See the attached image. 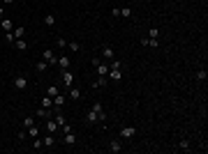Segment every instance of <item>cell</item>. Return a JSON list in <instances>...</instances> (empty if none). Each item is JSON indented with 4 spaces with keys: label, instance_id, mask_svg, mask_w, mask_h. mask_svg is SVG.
I'll list each match as a JSON object with an SVG mask.
<instances>
[{
    "label": "cell",
    "instance_id": "obj_13",
    "mask_svg": "<svg viewBox=\"0 0 208 154\" xmlns=\"http://www.w3.org/2000/svg\"><path fill=\"white\" fill-rule=\"evenodd\" d=\"M37 117H39V120H49V117H51V108H44V106H42V108L37 110Z\"/></svg>",
    "mask_w": 208,
    "mask_h": 154
},
{
    "label": "cell",
    "instance_id": "obj_31",
    "mask_svg": "<svg viewBox=\"0 0 208 154\" xmlns=\"http://www.w3.org/2000/svg\"><path fill=\"white\" fill-rule=\"evenodd\" d=\"M120 16H125V19H129V16H132V9H129V7H123V9H120Z\"/></svg>",
    "mask_w": 208,
    "mask_h": 154
},
{
    "label": "cell",
    "instance_id": "obj_2",
    "mask_svg": "<svg viewBox=\"0 0 208 154\" xmlns=\"http://www.w3.org/2000/svg\"><path fill=\"white\" fill-rule=\"evenodd\" d=\"M42 60H44L49 67H53V64H58V58H56V53H53L51 49H44L42 51Z\"/></svg>",
    "mask_w": 208,
    "mask_h": 154
},
{
    "label": "cell",
    "instance_id": "obj_37",
    "mask_svg": "<svg viewBox=\"0 0 208 154\" xmlns=\"http://www.w3.org/2000/svg\"><path fill=\"white\" fill-rule=\"evenodd\" d=\"M3 14H5V7H3V5H0V19H3Z\"/></svg>",
    "mask_w": 208,
    "mask_h": 154
},
{
    "label": "cell",
    "instance_id": "obj_36",
    "mask_svg": "<svg viewBox=\"0 0 208 154\" xmlns=\"http://www.w3.org/2000/svg\"><path fill=\"white\" fill-rule=\"evenodd\" d=\"M33 147H37V150H39V147H44V143H42V138H39V136H37V138H35V143H33Z\"/></svg>",
    "mask_w": 208,
    "mask_h": 154
},
{
    "label": "cell",
    "instance_id": "obj_32",
    "mask_svg": "<svg viewBox=\"0 0 208 154\" xmlns=\"http://www.w3.org/2000/svg\"><path fill=\"white\" fill-rule=\"evenodd\" d=\"M148 37H150V39H157V37H160V30H157V28H150V32H148Z\"/></svg>",
    "mask_w": 208,
    "mask_h": 154
},
{
    "label": "cell",
    "instance_id": "obj_27",
    "mask_svg": "<svg viewBox=\"0 0 208 154\" xmlns=\"http://www.w3.org/2000/svg\"><path fill=\"white\" fill-rule=\"evenodd\" d=\"M178 147H180L183 152H190V150H192V147H190V140H180V143H178Z\"/></svg>",
    "mask_w": 208,
    "mask_h": 154
},
{
    "label": "cell",
    "instance_id": "obj_17",
    "mask_svg": "<svg viewBox=\"0 0 208 154\" xmlns=\"http://www.w3.org/2000/svg\"><path fill=\"white\" fill-rule=\"evenodd\" d=\"M12 35H14V37H16V39H21V37H23V35H26V28H23V26H16V28H14V30H12Z\"/></svg>",
    "mask_w": 208,
    "mask_h": 154
},
{
    "label": "cell",
    "instance_id": "obj_8",
    "mask_svg": "<svg viewBox=\"0 0 208 154\" xmlns=\"http://www.w3.org/2000/svg\"><path fill=\"white\" fill-rule=\"evenodd\" d=\"M44 129H46V133H56L60 127L56 124V120H51V117H49V120H46V127H44Z\"/></svg>",
    "mask_w": 208,
    "mask_h": 154
},
{
    "label": "cell",
    "instance_id": "obj_11",
    "mask_svg": "<svg viewBox=\"0 0 208 154\" xmlns=\"http://www.w3.org/2000/svg\"><path fill=\"white\" fill-rule=\"evenodd\" d=\"M67 97L72 99V101H76V99H81V90H76V87H67Z\"/></svg>",
    "mask_w": 208,
    "mask_h": 154
},
{
    "label": "cell",
    "instance_id": "obj_34",
    "mask_svg": "<svg viewBox=\"0 0 208 154\" xmlns=\"http://www.w3.org/2000/svg\"><path fill=\"white\" fill-rule=\"evenodd\" d=\"M206 76H208L206 69H199V72H197V78H199V81H206Z\"/></svg>",
    "mask_w": 208,
    "mask_h": 154
},
{
    "label": "cell",
    "instance_id": "obj_1",
    "mask_svg": "<svg viewBox=\"0 0 208 154\" xmlns=\"http://www.w3.org/2000/svg\"><path fill=\"white\" fill-rule=\"evenodd\" d=\"M86 120H88V122H93V124H95V122H104V120H106V113L102 110V104H99V101H95V104H93V108L86 113Z\"/></svg>",
    "mask_w": 208,
    "mask_h": 154
},
{
    "label": "cell",
    "instance_id": "obj_35",
    "mask_svg": "<svg viewBox=\"0 0 208 154\" xmlns=\"http://www.w3.org/2000/svg\"><path fill=\"white\" fill-rule=\"evenodd\" d=\"M148 46H153V49H157V46H160V39H150V37H148Z\"/></svg>",
    "mask_w": 208,
    "mask_h": 154
},
{
    "label": "cell",
    "instance_id": "obj_25",
    "mask_svg": "<svg viewBox=\"0 0 208 154\" xmlns=\"http://www.w3.org/2000/svg\"><path fill=\"white\" fill-rule=\"evenodd\" d=\"M58 92H60V90H58V87H56V85H49V87H46V94H49V97H51V99H53V97H56V94H58Z\"/></svg>",
    "mask_w": 208,
    "mask_h": 154
},
{
    "label": "cell",
    "instance_id": "obj_24",
    "mask_svg": "<svg viewBox=\"0 0 208 154\" xmlns=\"http://www.w3.org/2000/svg\"><path fill=\"white\" fill-rule=\"evenodd\" d=\"M44 23H46L49 28H51V26H56V16H53V14H46V16H44Z\"/></svg>",
    "mask_w": 208,
    "mask_h": 154
},
{
    "label": "cell",
    "instance_id": "obj_12",
    "mask_svg": "<svg viewBox=\"0 0 208 154\" xmlns=\"http://www.w3.org/2000/svg\"><path fill=\"white\" fill-rule=\"evenodd\" d=\"M102 58H106V60H114V58H116L114 49H111V46H102Z\"/></svg>",
    "mask_w": 208,
    "mask_h": 154
},
{
    "label": "cell",
    "instance_id": "obj_26",
    "mask_svg": "<svg viewBox=\"0 0 208 154\" xmlns=\"http://www.w3.org/2000/svg\"><path fill=\"white\" fill-rule=\"evenodd\" d=\"M26 131H28V136H33V138H37V131H39V129H37V124H33V127H28Z\"/></svg>",
    "mask_w": 208,
    "mask_h": 154
},
{
    "label": "cell",
    "instance_id": "obj_6",
    "mask_svg": "<svg viewBox=\"0 0 208 154\" xmlns=\"http://www.w3.org/2000/svg\"><path fill=\"white\" fill-rule=\"evenodd\" d=\"M95 72H97V76H106L109 74V64L106 62H97L95 64Z\"/></svg>",
    "mask_w": 208,
    "mask_h": 154
},
{
    "label": "cell",
    "instance_id": "obj_7",
    "mask_svg": "<svg viewBox=\"0 0 208 154\" xmlns=\"http://www.w3.org/2000/svg\"><path fill=\"white\" fill-rule=\"evenodd\" d=\"M65 101H67V99H65V94H60V92H58L56 97H53V108H63V106H65Z\"/></svg>",
    "mask_w": 208,
    "mask_h": 154
},
{
    "label": "cell",
    "instance_id": "obj_33",
    "mask_svg": "<svg viewBox=\"0 0 208 154\" xmlns=\"http://www.w3.org/2000/svg\"><path fill=\"white\" fill-rule=\"evenodd\" d=\"M5 41H7V44H14V41H16V37H14L12 32H5Z\"/></svg>",
    "mask_w": 208,
    "mask_h": 154
},
{
    "label": "cell",
    "instance_id": "obj_18",
    "mask_svg": "<svg viewBox=\"0 0 208 154\" xmlns=\"http://www.w3.org/2000/svg\"><path fill=\"white\" fill-rule=\"evenodd\" d=\"M42 106H44V108H53V99L49 97V94H44V97H42Z\"/></svg>",
    "mask_w": 208,
    "mask_h": 154
},
{
    "label": "cell",
    "instance_id": "obj_3",
    "mask_svg": "<svg viewBox=\"0 0 208 154\" xmlns=\"http://www.w3.org/2000/svg\"><path fill=\"white\" fill-rule=\"evenodd\" d=\"M14 87H16V90H19V92H23V90H26V87H28V76L19 74V76H16V78H14Z\"/></svg>",
    "mask_w": 208,
    "mask_h": 154
},
{
    "label": "cell",
    "instance_id": "obj_9",
    "mask_svg": "<svg viewBox=\"0 0 208 154\" xmlns=\"http://www.w3.org/2000/svg\"><path fill=\"white\" fill-rule=\"evenodd\" d=\"M106 76H109L111 81H123V69H109Z\"/></svg>",
    "mask_w": 208,
    "mask_h": 154
},
{
    "label": "cell",
    "instance_id": "obj_5",
    "mask_svg": "<svg viewBox=\"0 0 208 154\" xmlns=\"http://www.w3.org/2000/svg\"><path fill=\"white\" fill-rule=\"evenodd\" d=\"M134 136H136V129H134V127H123V129H120V138L129 140V138H134Z\"/></svg>",
    "mask_w": 208,
    "mask_h": 154
},
{
    "label": "cell",
    "instance_id": "obj_38",
    "mask_svg": "<svg viewBox=\"0 0 208 154\" xmlns=\"http://www.w3.org/2000/svg\"><path fill=\"white\" fill-rule=\"evenodd\" d=\"M3 2H5V5H12V2H14V0H3Z\"/></svg>",
    "mask_w": 208,
    "mask_h": 154
},
{
    "label": "cell",
    "instance_id": "obj_15",
    "mask_svg": "<svg viewBox=\"0 0 208 154\" xmlns=\"http://www.w3.org/2000/svg\"><path fill=\"white\" fill-rule=\"evenodd\" d=\"M14 46H16V51H28V41L23 39V37H21V39H16V41H14Z\"/></svg>",
    "mask_w": 208,
    "mask_h": 154
},
{
    "label": "cell",
    "instance_id": "obj_30",
    "mask_svg": "<svg viewBox=\"0 0 208 154\" xmlns=\"http://www.w3.org/2000/svg\"><path fill=\"white\" fill-rule=\"evenodd\" d=\"M46 69H49V64H46L44 60H39L37 62V72H46Z\"/></svg>",
    "mask_w": 208,
    "mask_h": 154
},
{
    "label": "cell",
    "instance_id": "obj_28",
    "mask_svg": "<svg viewBox=\"0 0 208 154\" xmlns=\"http://www.w3.org/2000/svg\"><path fill=\"white\" fill-rule=\"evenodd\" d=\"M109 69H123V62L114 58V60H111V64H109Z\"/></svg>",
    "mask_w": 208,
    "mask_h": 154
},
{
    "label": "cell",
    "instance_id": "obj_21",
    "mask_svg": "<svg viewBox=\"0 0 208 154\" xmlns=\"http://www.w3.org/2000/svg\"><path fill=\"white\" fill-rule=\"evenodd\" d=\"M67 49L74 51V53H79L81 51V44H79V41H67Z\"/></svg>",
    "mask_w": 208,
    "mask_h": 154
},
{
    "label": "cell",
    "instance_id": "obj_23",
    "mask_svg": "<svg viewBox=\"0 0 208 154\" xmlns=\"http://www.w3.org/2000/svg\"><path fill=\"white\" fill-rule=\"evenodd\" d=\"M35 124V117L33 115H28V117H23V129H28V127H33Z\"/></svg>",
    "mask_w": 208,
    "mask_h": 154
},
{
    "label": "cell",
    "instance_id": "obj_29",
    "mask_svg": "<svg viewBox=\"0 0 208 154\" xmlns=\"http://www.w3.org/2000/svg\"><path fill=\"white\" fill-rule=\"evenodd\" d=\"M56 44L60 46V49H67V39H65V37H58V39H56Z\"/></svg>",
    "mask_w": 208,
    "mask_h": 154
},
{
    "label": "cell",
    "instance_id": "obj_20",
    "mask_svg": "<svg viewBox=\"0 0 208 154\" xmlns=\"http://www.w3.org/2000/svg\"><path fill=\"white\" fill-rule=\"evenodd\" d=\"M42 143H44V147H53V145H56V138H53V133H49L44 140H42Z\"/></svg>",
    "mask_w": 208,
    "mask_h": 154
},
{
    "label": "cell",
    "instance_id": "obj_19",
    "mask_svg": "<svg viewBox=\"0 0 208 154\" xmlns=\"http://www.w3.org/2000/svg\"><path fill=\"white\" fill-rule=\"evenodd\" d=\"M74 143H76V136H74V131L65 133V145H74Z\"/></svg>",
    "mask_w": 208,
    "mask_h": 154
},
{
    "label": "cell",
    "instance_id": "obj_4",
    "mask_svg": "<svg viewBox=\"0 0 208 154\" xmlns=\"http://www.w3.org/2000/svg\"><path fill=\"white\" fill-rule=\"evenodd\" d=\"M60 74H63V85H65V87H72V85H74V74L69 72V69H63Z\"/></svg>",
    "mask_w": 208,
    "mask_h": 154
},
{
    "label": "cell",
    "instance_id": "obj_16",
    "mask_svg": "<svg viewBox=\"0 0 208 154\" xmlns=\"http://www.w3.org/2000/svg\"><path fill=\"white\" fill-rule=\"evenodd\" d=\"M0 28H3L5 32H12V30H14V28H12V21H9V19H3V21H0Z\"/></svg>",
    "mask_w": 208,
    "mask_h": 154
},
{
    "label": "cell",
    "instance_id": "obj_14",
    "mask_svg": "<svg viewBox=\"0 0 208 154\" xmlns=\"http://www.w3.org/2000/svg\"><path fill=\"white\" fill-rule=\"evenodd\" d=\"M123 150V143H120V140H111V143H109V152H120Z\"/></svg>",
    "mask_w": 208,
    "mask_h": 154
},
{
    "label": "cell",
    "instance_id": "obj_22",
    "mask_svg": "<svg viewBox=\"0 0 208 154\" xmlns=\"http://www.w3.org/2000/svg\"><path fill=\"white\" fill-rule=\"evenodd\" d=\"M106 81H109V76H97V81H95V87H104Z\"/></svg>",
    "mask_w": 208,
    "mask_h": 154
},
{
    "label": "cell",
    "instance_id": "obj_10",
    "mask_svg": "<svg viewBox=\"0 0 208 154\" xmlns=\"http://www.w3.org/2000/svg\"><path fill=\"white\" fill-rule=\"evenodd\" d=\"M69 64H72L69 55H60V58H58V67H60V69H69Z\"/></svg>",
    "mask_w": 208,
    "mask_h": 154
}]
</instances>
